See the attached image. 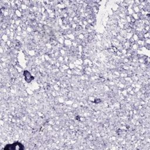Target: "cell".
I'll list each match as a JSON object with an SVG mask.
<instances>
[{"label": "cell", "mask_w": 150, "mask_h": 150, "mask_svg": "<svg viewBox=\"0 0 150 150\" xmlns=\"http://www.w3.org/2000/svg\"><path fill=\"white\" fill-rule=\"evenodd\" d=\"M24 149V146L22 144H21L19 142H15L12 144H8L6 145L4 149V150H21V149Z\"/></svg>", "instance_id": "6da1fadb"}]
</instances>
